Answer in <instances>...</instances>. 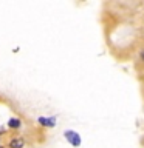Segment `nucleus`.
<instances>
[{
  "label": "nucleus",
  "mask_w": 144,
  "mask_h": 148,
  "mask_svg": "<svg viewBox=\"0 0 144 148\" xmlns=\"http://www.w3.org/2000/svg\"><path fill=\"white\" fill-rule=\"evenodd\" d=\"M0 148H3V147H0Z\"/></svg>",
  "instance_id": "39448f33"
},
{
  "label": "nucleus",
  "mask_w": 144,
  "mask_h": 148,
  "mask_svg": "<svg viewBox=\"0 0 144 148\" xmlns=\"http://www.w3.org/2000/svg\"><path fill=\"white\" fill-rule=\"evenodd\" d=\"M39 122H40L42 125H45V127H53V125H54V120H53V119H45V117H40V119H39Z\"/></svg>",
  "instance_id": "7ed1b4c3"
},
{
  "label": "nucleus",
  "mask_w": 144,
  "mask_h": 148,
  "mask_svg": "<svg viewBox=\"0 0 144 148\" xmlns=\"http://www.w3.org/2000/svg\"><path fill=\"white\" fill-rule=\"evenodd\" d=\"M25 145V142H23V139L17 137V139H12L11 142H9V148H23Z\"/></svg>",
  "instance_id": "f03ea898"
},
{
  "label": "nucleus",
  "mask_w": 144,
  "mask_h": 148,
  "mask_svg": "<svg viewBox=\"0 0 144 148\" xmlns=\"http://www.w3.org/2000/svg\"><path fill=\"white\" fill-rule=\"evenodd\" d=\"M65 136H67V139L73 143L74 147H78L79 143H81V137L78 136V133H74V131H67V133H65Z\"/></svg>",
  "instance_id": "f257e3e1"
},
{
  "label": "nucleus",
  "mask_w": 144,
  "mask_h": 148,
  "mask_svg": "<svg viewBox=\"0 0 144 148\" xmlns=\"http://www.w3.org/2000/svg\"><path fill=\"white\" fill-rule=\"evenodd\" d=\"M8 125L11 128H19V127H20V120H19V119H11L8 122Z\"/></svg>",
  "instance_id": "20e7f679"
}]
</instances>
